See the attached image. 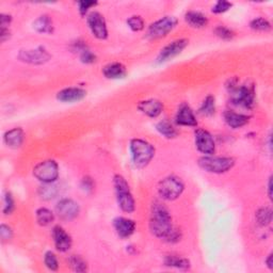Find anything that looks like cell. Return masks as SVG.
Here are the masks:
<instances>
[{"instance_id": "6da1fadb", "label": "cell", "mask_w": 273, "mask_h": 273, "mask_svg": "<svg viewBox=\"0 0 273 273\" xmlns=\"http://www.w3.org/2000/svg\"><path fill=\"white\" fill-rule=\"evenodd\" d=\"M150 230L154 236L167 242H177L181 237L180 232L173 225L168 207L158 201L152 205Z\"/></svg>"}, {"instance_id": "7a4b0ae2", "label": "cell", "mask_w": 273, "mask_h": 273, "mask_svg": "<svg viewBox=\"0 0 273 273\" xmlns=\"http://www.w3.org/2000/svg\"><path fill=\"white\" fill-rule=\"evenodd\" d=\"M231 95V103L243 109H252L255 105V89L247 84L239 85L237 80H230L226 86Z\"/></svg>"}, {"instance_id": "3957f363", "label": "cell", "mask_w": 273, "mask_h": 273, "mask_svg": "<svg viewBox=\"0 0 273 273\" xmlns=\"http://www.w3.org/2000/svg\"><path fill=\"white\" fill-rule=\"evenodd\" d=\"M129 149L133 165L138 169L148 167L156 153L154 145L143 139H132Z\"/></svg>"}, {"instance_id": "277c9868", "label": "cell", "mask_w": 273, "mask_h": 273, "mask_svg": "<svg viewBox=\"0 0 273 273\" xmlns=\"http://www.w3.org/2000/svg\"><path fill=\"white\" fill-rule=\"evenodd\" d=\"M113 186L116 202L121 208V211L126 214L133 213L135 209V202L130 187L125 177L120 174H115L113 177Z\"/></svg>"}, {"instance_id": "5b68a950", "label": "cell", "mask_w": 273, "mask_h": 273, "mask_svg": "<svg viewBox=\"0 0 273 273\" xmlns=\"http://www.w3.org/2000/svg\"><path fill=\"white\" fill-rule=\"evenodd\" d=\"M198 166L204 171L213 174H224V173L231 171L235 166V160L231 157H220L209 155L203 156L197 161Z\"/></svg>"}, {"instance_id": "8992f818", "label": "cell", "mask_w": 273, "mask_h": 273, "mask_svg": "<svg viewBox=\"0 0 273 273\" xmlns=\"http://www.w3.org/2000/svg\"><path fill=\"white\" fill-rule=\"evenodd\" d=\"M185 190V184L178 176L170 175L158 185V194L165 201H175Z\"/></svg>"}, {"instance_id": "52a82bcc", "label": "cell", "mask_w": 273, "mask_h": 273, "mask_svg": "<svg viewBox=\"0 0 273 273\" xmlns=\"http://www.w3.org/2000/svg\"><path fill=\"white\" fill-rule=\"evenodd\" d=\"M177 18L175 16H163L156 22L151 24V26L148 28V38L152 40H159L162 38H166V36L172 32L176 28L177 26Z\"/></svg>"}, {"instance_id": "ba28073f", "label": "cell", "mask_w": 273, "mask_h": 273, "mask_svg": "<svg viewBox=\"0 0 273 273\" xmlns=\"http://www.w3.org/2000/svg\"><path fill=\"white\" fill-rule=\"evenodd\" d=\"M34 177L42 184L54 183L59 177V166L54 160H44L33 168Z\"/></svg>"}, {"instance_id": "9c48e42d", "label": "cell", "mask_w": 273, "mask_h": 273, "mask_svg": "<svg viewBox=\"0 0 273 273\" xmlns=\"http://www.w3.org/2000/svg\"><path fill=\"white\" fill-rule=\"evenodd\" d=\"M17 58L22 62L33 65H42L51 59V54L45 47H36L34 49H22L18 52Z\"/></svg>"}, {"instance_id": "30bf717a", "label": "cell", "mask_w": 273, "mask_h": 273, "mask_svg": "<svg viewBox=\"0 0 273 273\" xmlns=\"http://www.w3.org/2000/svg\"><path fill=\"white\" fill-rule=\"evenodd\" d=\"M87 23L93 36L98 40H106L108 38L107 23L103 14L97 11H91L87 15Z\"/></svg>"}, {"instance_id": "8fae6325", "label": "cell", "mask_w": 273, "mask_h": 273, "mask_svg": "<svg viewBox=\"0 0 273 273\" xmlns=\"http://www.w3.org/2000/svg\"><path fill=\"white\" fill-rule=\"evenodd\" d=\"M189 41L187 39H177L166 45L157 57V63H165L177 57L188 46Z\"/></svg>"}, {"instance_id": "7c38bea8", "label": "cell", "mask_w": 273, "mask_h": 273, "mask_svg": "<svg viewBox=\"0 0 273 273\" xmlns=\"http://www.w3.org/2000/svg\"><path fill=\"white\" fill-rule=\"evenodd\" d=\"M194 142L197 151L204 154L205 156L215 154L216 142L214 140V136L209 131L203 128L196 129L194 132Z\"/></svg>"}, {"instance_id": "4fadbf2b", "label": "cell", "mask_w": 273, "mask_h": 273, "mask_svg": "<svg viewBox=\"0 0 273 273\" xmlns=\"http://www.w3.org/2000/svg\"><path fill=\"white\" fill-rule=\"evenodd\" d=\"M80 213V207L77 202L72 198H62L56 205V214L62 220L70 221L75 219Z\"/></svg>"}, {"instance_id": "5bb4252c", "label": "cell", "mask_w": 273, "mask_h": 273, "mask_svg": "<svg viewBox=\"0 0 273 273\" xmlns=\"http://www.w3.org/2000/svg\"><path fill=\"white\" fill-rule=\"evenodd\" d=\"M52 238H53V242H54V247L62 253L67 252L73 244V240L71 235L63 229L62 226L60 225H56L53 226L52 229Z\"/></svg>"}, {"instance_id": "9a60e30c", "label": "cell", "mask_w": 273, "mask_h": 273, "mask_svg": "<svg viewBox=\"0 0 273 273\" xmlns=\"http://www.w3.org/2000/svg\"><path fill=\"white\" fill-rule=\"evenodd\" d=\"M175 123L178 126H186V127L197 126L195 114L189 105L181 104L179 106L175 115Z\"/></svg>"}, {"instance_id": "2e32d148", "label": "cell", "mask_w": 273, "mask_h": 273, "mask_svg": "<svg viewBox=\"0 0 273 273\" xmlns=\"http://www.w3.org/2000/svg\"><path fill=\"white\" fill-rule=\"evenodd\" d=\"M86 95V90L77 87H71L59 91L57 94V99L61 103H76L83 101Z\"/></svg>"}, {"instance_id": "e0dca14e", "label": "cell", "mask_w": 273, "mask_h": 273, "mask_svg": "<svg viewBox=\"0 0 273 273\" xmlns=\"http://www.w3.org/2000/svg\"><path fill=\"white\" fill-rule=\"evenodd\" d=\"M138 109L147 116L152 117V119H156L163 111V104L158 99L150 98L140 102Z\"/></svg>"}, {"instance_id": "ac0fdd59", "label": "cell", "mask_w": 273, "mask_h": 273, "mask_svg": "<svg viewBox=\"0 0 273 273\" xmlns=\"http://www.w3.org/2000/svg\"><path fill=\"white\" fill-rule=\"evenodd\" d=\"M113 226L116 234L121 238H128L135 231V222L128 218L117 217L113 221Z\"/></svg>"}, {"instance_id": "d6986e66", "label": "cell", "mask_w": 273, "mask_h": 273, "mask_svg": "<svg viewBox=\"0 0 273 273\" xmlns=\"http://www.w3.org/2000/svg\"><path fill=\"white\" fill-rule=\"evenodd\" d=\"M25 140V132L21 127H15L8 130L4 135V142L8 148L16 150L20 149Z\"/></svg>"}, {"instance_id": "ffe728a7", "label": "cell", "mask_w": 273, "mask_h": 273, "mask_svg": "<svg viewBox=\"0 0 273 273\" xmlns=\"http://www.w3.org/2000/svg\"><path fill=\"white\" fill-rule=\"evenodd\" d=\"M225 123L233 129H238L249 123L250 117L245 114L235 112L232 110H226L223 113Z\"/></svg>"}, {"instance_id": "44dd1931", "label": "cell", "mask_w": 273, "mask_h": 273, "mask_svg": "<svg viewBox=\"0 0 273 273\" xmlns=\"http://www.w3.org/2000/svg\"><path fill=\"white\" fill-rule=\"evenodd\" d=\"M126 67L120 62H112L103 69V74L107 79H121L126 76Z\"/></svg>"}, {"instance_id": "7402d4cb", "label": "cell", "mask_w": 273, "mask_h": 273, "mask_svg": "<svg viewBox=\"0 0 273 273\" xmlns=\"http://www.w3.org/2000/svg\"><path fill=\"white\" fill-rule=\"evenodd\" d=\"M186 23L192 28H204L208 25V18L206 15L198 11H188L185 14Z\"/></svg>"}, {"instance_id": "603a6c76", "label": "cell", "mask_w": 273, "mask_h": 273, "mask_svg": "<svg viewBox=\"0 0 273 273\" xmlns=\"http://www.w3.org/2000/svg\"><path fill=\"white\" fill-rule=\"evenodd\" d=\"M165 266L170 268H175L179 270H188L191 267L190 260L177 255H168L165 257Z\"/></svg>"}, {"instance_id": "cb8c5ba5", "label": "cell", "mask_w": 273, "mask_h": 273, "mask_svg": "<svg viewBox=\"0 0 273 273\" xmlns=\"http://www.w3.org/2000/svg\"><path fill=\"white\" fill-rule=\"evenodd\" d=\"M33 28L40 33L45 34L51 33L53 31V24L51 18L48 15H42L38 17L33 22Z\"/></svg>"}, {"instance_id": "d4e9b609", "label": "cell", "mask_w": 273, "mask_h": 273, "mask_svg": "<svg viewBox=\"0 0 273 273\" xmlns=\"http://www.w3.org/2000/svg\"><path fill=\"white\" fill-rule=\"evenodd\" d=\"M157 131L167 139H174L177 136V129L168 120H162L156 124Z\"/></svg>"}, {"instance_id": "484cf974", "label": "cell", "mask_w": 273, "mask_h": 273, "mask_svg": "<svg viewBox=\"0 0 273 273\" xmlns=\"http://www.w3.org/2000/svg\"><path fill=\"white\" fill-rule=\"evenodd\" d=\"M36 222L41 226H48L54 221V214L46 207H41L35 212Z\"/></svg>"}, {"instance_id": "4316f807", "label": "cell", "mask_w": 273, "mask_h": 273, "mask_svg": "<svg viewBox=\"0 0 273 273\" xmlns=\"http://www.w3.org/2000/svg\"><path fill=\"white\" fill-rule=\"evenodd\" d=\"M59 193V189L57 185H54V183H49V184H43L39 188V195L44 201H50V199L54 198Z\"/></svg>"}, {"instance_id": "83f0119b", "label": "cell", "mask_w": 273, "mask_h": 273, "mask_svg": "<svg viewBox=\"0 0 273 273\" xmlns=\"http://www.w3.org/2000/svg\"><path fill=\"white\" fill-rule=\"evenodd\" d=\"M216 112V98L213 95H207L198 109V113L203 116H212Z\"/></svg>"}, {"instance_id": "f1b7e54d", "label": "cell", "mask_w": 273, "mask_h": 273, "mask_svg": "<svg viewBox=\"0 0 273 273\" xmlns=\"http://www.w3.org/2000/svg\"><path fill=\"white\" fill-rule=\"evenodd\" d=\"M256 221L260 226H268L272 222V209L268 206L260 207L255 214Z\"/></svg>"}, {"instance_id": "f546056e", "label": "cell", "mask_w": 273, "mask_h": 273, "mask_svg": "<svg viewBox=\"0 0 273 273\" xmlns=\"http://www.w3.org/2000/svg\"><path fill=\"white\" fill-rule=\"evenodd\" d=\"M67 260L70 267L75 272H86L88 270L87 261L79 255H71Z\"/></svg>"}, {"instance_id": "4dcf8cb0", "label": "cell", "mask_w": 273, "mask_h": 273, "mask_svg": "<svg viewBox=\"0 0 273 273\" xmlns=\"http://www.w3.org/2000/svg\"><path fill=\"white\" fill-rule=\"evenodd\" d=\"M250 27L255 31H269L271 29V24L268 20L263 17H257L254 18V20L251 21L250 23Z\"/></svg>"}, {"instance_id": "1f68e13d", "label": "cell", "mask_w": 273, "mask_h": 273, "mask_svg": "<svg viewBox=\"0 0 273 273\" xmlns=\"http://www.w3.org/2000/svg\"><path fill=\"white\" fill-rule=\"evenodd\" d=\"M127 25H128L129 28L134 32H140L144 29L145 23L144 20L139 15H132L128 20H127Z\"/></svg>"}, {"instance_id": "d6a6232c", "label": "cell", "mask_w": 273, "mask_h": 273, "mask_svg": "<svg viewBox=\"0 0 273 273\" xmlns=\"http://www.w3.org/2000/svg\"><path fill=\"white\" fill-rule=\"evenodd\" d=\"M44 263L47 269L51 271H57L59 269V261L57 255L52 251H48L44 255Z\"/></svg>"}, {"instance_id": "836d02e7", "label": "cell", "mask_w": 273, "mask_h": 273, "mask_svg": "<svg viewBox=\"0 0 273 273\" xmlns=\"http://www.w3.org/2000/svg\"><path fill=\"white\" fill-rule=\"evenodd\" d=\"M15 209V203H14V198L11 192H6L4 195V207H3V213L8 216L11 215L13 211Z\"/></svg>"}, {"instance_id": "e575fe53", "label": "cell", "mask_w": 273, "mask_h": 273, "mask_svg": "<svg viewBox=\"0 0 273 273\" xmlns=\"http://www.w3.org/2000/svg\"><path fill=\"white\" fill-rule=\"evenodd\" d=\"M215 33H216V35L218 36V38H220V39H222L224 41H230L235 36L234 31L231 30L230 28H227V27H225V26L216 27Z\"/></svg>"}, {"instance_id": "d590c367", "label": "cell", "mask_w": 273, "mask_h": 273, "mask_svg": "<svg viewBox=\"0 0 273 273\" xmlns=\"http://www.w3.org/2000/svg\"><path fill=\"white\" fill-rule=\"evenodd\" d=\"M79 58H80V61L85 63V64H93V63L97 61L96 54L91 51L88 47L79 51Z\"/></svg>"}, {"instance_id": "8d00e7d4", "label": "cell", "mask_w": 273, "mask_h": 273, "mask_svg": "<svg viewBox=\"0 0 273 273\" xmlns=\"http://www.w3.org/2000/svg\"><path fill=\"white\" fill-rule=\"evenodd\" d=\"M97 6V2H89V0H83L78 2V11L81 16H86L90 13V9Z\"/></svg>"}, {"instance_id": "74e56055", "label": "cell", "mask_w": 273, "mask_h": 273, "mask_svg": "<svg viewBox=\"0 0 273 273\" xmlns=\"http://www.w3.org/2000/svg\"><path fill=\"white\" fill-rule=\"evenodd\" d=\"M232 7H233V4L225 2V0H219V2L216 3V5L213 7L212 12L215 14H221V13L229 11Z\"/></svg>"}, {"instance_id": "f35d334b", "label": "cell", "mask_w": 273, "mask_h": 273, "mask_svg": "<svg viewBox=\"0 0 273 273\" xmlns=\"http://www.w3.org/2000/svg\"><path fill=\"white\" fill-rule=\"evenodd\" d=\"M0 238H2L3 242L10 241L13 238V230L5 223L0 225Z\"/></svg>"}, {"instance_id": "ab89813d", "label": "cell", "mask_w": 273, "mask_h": 273, "mask_svg": "<svg viewBox=\"0 0 273 273\" xmlns=\"http://www.w3.org/2000/svg\"><path fill=\"white\" fill-rule=\"evenodd\" d=\"M12 23V16L9 14L0 15V28H9V26Z\"/></svg>"}, {"instance_id": "60d3db41", "label": "cell", "mask_w": 273, "mask_h": 273, "mask_svg": "<svg viewBox=\"0 0 273 273\" xmlns=\"http://www.w3.org/2000/svg\"><path fill=\"white\" fill-rule=\"evenodd\" d=\"M81 186H83V188L86 190H92L94 187L92 179L89 178V177H85L83 179V181H81Z\"/></svg>"}, {"instance_id": "b9f144b4", "label": "cell", "mask_w": 273, "mask_h": 273, "mask_svg": "<svg viewBox=\"0 0 273 273\" xmlns=\"http://www.w3.org/2000/svg\"><path fill=\"white\" fill-rule=\"evenodd\" d=\"M11 36V32L9 28H2L0 29V38H2V42L5 43L9 38Z\"/></svg>"}, {"instance_id": "7bdbcfd3", "label": "cell", "mask_w": 273, "mask_h": 273, "mask_svg": "<svg viewBox=\"0 0 273 273\" xmlns=\"http://www.w3.org/2000/svg\"><path fill=\"white\" fill-rule=\"evenodd\" d=\"M265 263H266V266H267V268H268L269 270H272V269H273V254H272V253H270L269 255H268V257L266 258Z\"/></svg>"}, {"instance_id": "ee69618b", "label": "cell", "mask_w": 273, "mask_h": 273, "mask_svg": "<svg viewBox=\"0 0 273 273\" xmlns=\"http://www.w3.org/2000/svg\"><path fill=\"white\" fill-rule=\"evenodd\" d=\"M268 196L272 199V176H270L268 180Z\"/></svg>"}]
</instances>
